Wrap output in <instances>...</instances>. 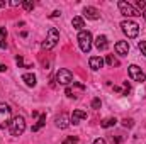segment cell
I'll return each instance as SVG.
<instances>
[{"label":"cell","instance_id":"obj_1","mask_svg":"<svg viewBox=\"0 0 146 144\" xmlns=\"http://www.w3.org/2000/svg\"><path fill=\"white\" fill-rule=\"evenodd\" d=\"M9 131H10L12 136H22V132L26 131V120H24V117L22 115L14 117L12 122H10V126H9Z\"/></svg>","mask_w":146,"mask_h":144},{"label":"cell","instance_id":"obj_2","mask_svg":"<svg viewBox=\"0 0 146 144\" xmlns=\"http://www.w3.org/2000/svg\"><path fill=\"white\" fill-rule=\"evenodd\" d=\"M117 7H119L121 14H122L124 17H138V15H141V12H139L134 5H131L129 2H126V0H119V2H117Z\"/></svg>","mask_w":146,"mask_h":144},{"label":"cell","instance_id":"obj_3","mask_svg":"<svg viewBox=\"0 0 146 144\" xmlns=\"http://www.w3.org/2000/svg\"><path fill=\"white\" fill-rule=\"evenodd\" d=\"M121 27H122V32L129 37V39H134V37H138V34H139V26L134 20H129V19L127 20H122L121 22Z\"/></svg>","mask_w":146,"mask_h":144},{"label":"cell","instance_id":"obj_4","mask_svg":"<svg viewBox=\"0 0 146 144\" xmlns=\"http://www.w3.org/2000/svg\"><path fill=\"white\" fill-rule=\"evenodd\" d=\"M12 122V108L7 104H0V129L9 127Z\"/></svg>","mask_w":146,"mask_h":144},{"label":"cell","instance_id":"obj_5","mask_svg":"<svg viewBox=\"0 0 146 144\" xmlns=\"http://www.w3.org/2000/svg\"><path fill=\"white\" fill-rule=\"evenodd\" d=\"M78 46L83 53H88L92 49V34L90 31H82L78 32Z\"/></svg>","mask_w":146,"mask_h":144},{"label":"cell","instance_id":"obj_6","mask_svg":"<svg viewBox=\"0 0 146 144\" xmlns=\"http://www.w3.org/2000/svg\"><path fill=\"white\" fill-rule=\"evenodd\" d=\"M58 41H60V32H58V29H56V27H51V29L48 31L46 41L42 42V48H44V49H53V48L58 44Z\"/></svg>","mask_w":146,"mask_h":144},{"label":"cell","instance_id":"obj_7","mask_svg":"<svg viewBox=\"0 0 146 144\" xmlns=\"http://www.w3.org/2000/svg\"><path fill=\"white\" fill-rule=\"evenodd\" d=\"M72 81H73V73L70 70H66V68L58 70V73H56V83L58 85H68Z\"/></svg>","mask_w":146,"mask_h":144},{"label":"cell","instance_id":"obj_8","mask_svg":"<svg viewBox=\"0 0 146 144\" xmlns=\"http://www.w3.org/2000/svg\"><path fill=\"white\" fill-rule=\"evenodd\" d=\"M83 90H85V85L73 81V87H68V88L65 90V93H66L68 98H78V97H80L78 93H83Z\"/></svg>","mask_w":146,"mask_h":144},{"label":"cell","instance_id":"obj_9","mask_svg":"<svg viewBox=\"0 0 146 144\" xmlns=\"http://www.w3.org/2000/svg\"><path fill=\"white\" fill-rule=\"evenodd\" d=\"M127 71H129V76H131L134 81L143 83V81L146 80V75L141 71V68H139V66H136V65H131V66L127 68Z\"/></svg>","mask_w":146,"mask_h":144},{"label":"cell","instance_id":"obj_10","mask_svg":"<svg viewBox=\"0 0 146 144\" xmlns=\"http://www.w3.org/2000/svg\"><path fill=\"white\" fill-rule=\"evenodd\" d=\"M83 15H85L87 19H90V20L100 19V12H99L95 7H85V9H83Z\"/></svg>","mask_w":146,"mask_h":144},{"label":"cell","instance_id":"obj_11","mask_svg":"<svg viewBox=\"0 0 146 144\" xmlns=\"http://www.w3.org/2000/svg\"><path fill=\"white\" fill-rule=\"evenodd\" d=\"M115 53L117 54H121V56H127V53H129V44H127V41H119V42H115Z\"/></svg>","mask_w":146,"mask_h":144},{"label":"cell","instance_id":"obj_12","mask_svg":"<svg viewBox=\"0 0 146 144\" xmlns=\"http://www.w3.org/2000/svg\"><path fill=\"white\" fill-rule=\"evenodd\" d=\"M54 122H56V127H60V129H66V127L72 124V120H70V117H68L66 114H61V115H58Z\"/></svg>","mask_w":146,"mask_h":144},{"label":"cell","instance_id":"obj_13","mask_svg":"<svg viewBox=\"0 0 146 144\" xmlns=\"http://www.w3.org/2000/svg\"><path fill=\"white\" fill-rule=\"evenodd\" d=\"M88 65H90V68H92L94 71H97V70H100V68L104 66V59H102L100 56H92L90 61H88Z\"/></svg>","mask_w":146,"mask_h":144},{"label":"cell","instance_id":"obj_14","mask_svg":"<svg viewBox=\"0 0 146 144\" xmlns=\"http://www.w3.org/2000/svg\"><path fill=\"white\" fill-rule=\"evenodd\" d=\"M83 119H87V112L85 110H75L73 112V115L70 117V120H72L73 126H76L80 120H83Z\"/></svg>","mask_w":146,"mask_h":144},{"label":"cell","instance_id":"obj_15","mask_svg":"<svg viewBox=\"0 0 146 144\" xmlns=\"http://www.w3.org/2000/svg\"><path fill=\"white\" fill-rule=\"evenodd\" d=\"M95 46H97V49H99V51H106V49L109 48L107 37H106V36H99L97 39H95Z\"/></svg>","mask_w":146,"mask_h":144},{"label":"cell","instance_id":"obj_16","mask_svg":"<svg viewBox=\"0 0 146 144\" xmlns=\"http://www.w3.org/2000/svg\"><path fill=\"white\" fill-rule=\"evenodd\" d=\"M22 80H24V83H26L27 87H34V85H36V75H34V73H26V75H22Z\"/></svg>","mask_w":146,"mask_h":144},{"label":"cell","instance_id":"obj_17","mask_svg":"<svg viewBox=\"0 0 146 144\" xmlns=\"http://www.w3.org/2000/svg\"><path fill=\"white\" fill-rule=\"evenodd\" d=\"M115 124H117V119H115V117H109V119H104V120L100 122V127L109 129V127H114Z\"/></svg>","mask_w":146,"mask_h":144},{"label":"cell","instance_id":"obj_18","mask_svg":"<svg viewBox=\"0 0 146 144\" xmlns=\"http://www.w3.org/2000/svg\"><path fill=\"white\" fill-rule=\"evenodd\" d=\"M72 26L76 29V31H83V27H85V24H83V19L82 17H73V20H72Z\"/></svg>","mask_w":146,"mask_h":144},{"label":"cell","instance_id":"obj_19","mask_svg":"<svg viewBox=\"0 0 146 144\" xmlns=\"http://www.w3.org/2000/svg\"><path fill=\"white\" fill-rule=\"evenodd\" d=\"M7 46V31L5 27H0V48L3 49Z\"/></svg>","mask_w":146,"mask_h":144},{"label":"cell","instance_id":"obj_20","mask_svg":"<svg viewBox=\"0 0 146 144\" xmlns=\"http://www.w3.org/2000/svg\"><path fill=\"white\" fill-rule=\"evenodd\" d=\"M44 124H46V115H41V117H39V120H37V124H36V126H33V131H34V132L39 131Z\"/></svg>","mask_w":146,"mask_h":144},{"label":"cell","instance_id":"obj_21","mask_svg":"<svg viewBox=\"0 0 146 144\" xmlns=\"http://www.w3.org/2000/svg\"><path fill=\"white\" fill-rule=\"evenodd\" d=\"M106 63H107V65H110V66H117V65H119V61H117L112 54H109V56L106 58Z\"/></svg>","mask_w":146,"mask_h":144},{"label":"cell","instance_id":"obj_22","mask_svg":"<svg viewBox=\"0 0 146 144\" xmlns=\"http://www.w3.org/2000/svg\"><path fill=\"white\" fill-rule=\"evenodd\" d=\"M22 7H24V9H26V10H27V12H31V10H33V9H34V3H33V2H29V0H27V2H22Z\"/></svg>","mask_w":146,"mask_h":144},{"label":"cell","instance_id":"obj_23","mask_svg":"<svg viewBox=\"0 0 146 144\" xmlns=\"http://www.w3.org/2000/svg\"><path fill=\"white\" fill-rule=\"evenodd\" d=\"M122 126L127 127V129H131V127L134 126V120H133V119H124V120H122Z\"/></svg>","mask_w":146,"mask_h":144},{"label":"cell","instance_id":"obj_24","mask_svg":"<svg viewBox=\"0 0 146 144\" xmlns=\"http://www.w3.org/2000/svg\"><path fill=\"white\" fill-rule=\"evenodd\" d=\"M63 144H78V139L73 137V136H70V137H66V139L63 141Z\"/></svg>","mask_w":146,"mask_h":144},{"label":"cell","instance_id":"obj_25","mask_svg":"<svg viewBox=\"0 0 146 144\" xmlns=\"http://www.w3.org/2000/svg\"><path fill=\"white\" fill-rule=\"evenodd\" d=\"M138 48H139V51H141V54H145V56H146V42H145V41H139V44H138Z\"/></svg>","mask_w":146,"mask_h":144},{"label":"cell","instance_id":"obj_26","mask_svg":"<svg viewBox=\"0 0 146 144\" xmlns=\"http://www.w3.org/2000/svg\"><path fill=\"white\" fill-rule=\"evenodd\" d=\"M100 105H102L100 98H94V100H92V108H100Z\"/></svg>","mask_w":146,"mask_h":144},{"label":"cell","instance_id":"obj_27","mask_svg":"<svg viewBox=\"0 0 146 144\" xmlns=\"http://www.w3.org/2000/svg\"><path fill=\"white\" fill-rule=\"evenodd\" d=\"M122 87H124V90H122V95H127V93L131 92V87H129V83H127V81H124V85H122Z\"/></svg>","mask_w":146,"mask_h":144},{"label":"cell","instance_id":"obj_28","mask_svg":"<svg viewBox=\"0 0 146 144\" xmlns=\"http://www.w3.org/2000/svg\"><path fill=\"white\" fill-rule=\"evenodd\" d=\"M136 5H138V7H139V9H141V10H145V7H146L145 0H138V2H136Z\"/></svg>","mask_w":146,"mask_h":144},{"label":"cell","instance_id":"obj_29","mask_svg":"<svg viewBox=\"0 0 146 144\" xmlns=\"http://www.w3.org/2000/svg\"><path fill=\"white\" fill-rule=\"evenodd\" d=\"M10 5L17 7V5H22V2H21V0H19V2H17V0H12V2H10Z\"/></svg>","mask_w":146,"mask_h":144},{"label":"cell","instance_id":"obj_30","mask_svg":"<svg viewBox=\"0 0 146 144\" xmlns=\"http://www.w3.org/2000/svg\"><path fill=\"white\" fill-rule=\"evenodd\" d=\"M60 15H61V12H60V10H54V12H53L49 17H60Z\"/></svg>","mask_w":146,"mask_h":144},{"label":"cell","instance_id":"obj_31","mask_svg":"<svg viewBox=\"0 0 146 144\" xmlns=\"http://www.w3.org/2000/svg\"><path fill=\"white\" fill-rule=\"evenodd\" d=\"M94 144H107V143H106L104 139H100V137H99V139H95V141H94Z\"/></svg>","mask_w":146,"mask_h":144},{"label":"cell","instance_id":"obj_32","mask_svg":"<svg viewBox=\"0 0 146 144\" xmlns=\"http://www.w3.org/2000/svg\"><path fill=\"white\" fill-rule=\"evenodd\" d=\"M15 61H17V65H19V66H22V65H24V61H22V58H21V56H17V59H15Z\"/></svg>","mask_w":146,"mask_h":144},{"label":"cell","instance_id":"obj_33","mask_svg":"<svg viewBox=\"0 0 146 144\" xmlns=\"http://www.w3.org/2000/svg\"><path fill=\"white\" fill-rule=\"evenodd\" d=\"M5 70H7V66H5V65H0V71L3 73V71H5Z\"/></svg>","mask_w":146,"mask_h":144},{"label":"cell","instance_id":"obj_34","mask_svg":"<svg viewBox=\"0 0 146 144\" xmlns=\"http://www.w3.org/2000/svg\"><path fill=\"white\" fill-rule=\"evenodd\" d=\"M2 7H5V0H0V9Z\"/></svg>","mask_w":146,"mask_h":144},{"label":"cell","instance_id":"obj_35","mask_svg":"<svg viewBox=\"0 0 146 144\" xmlns=\"http://www.w3.org/2000/svg\"><path fill=\"white\" fill-rule=\"evenodd\" d=\"M143 17H145V20H146V9L143 10Z\"/></svg>","mask_w":146,"mask_h":144}]
</instances>
